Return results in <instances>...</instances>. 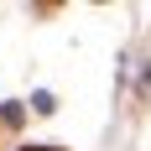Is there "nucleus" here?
Segmentation results:
<instances>
[{"mask_svg":"<svg viewBox=\"0 0 151 151\" xmlns=\"http://www.w3.org/2000/svg\"><path fill=\"white\" fill-rule=\"evenodd\" d=\"M26 151H58V146H26Z\"/></svg>","mask_w":151,"mask_h":151,"instance_id":"1","label":"nucleus"}]
</instances>
